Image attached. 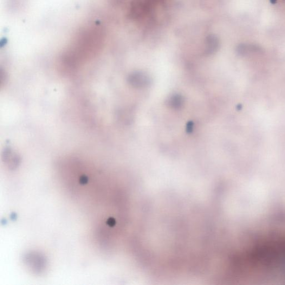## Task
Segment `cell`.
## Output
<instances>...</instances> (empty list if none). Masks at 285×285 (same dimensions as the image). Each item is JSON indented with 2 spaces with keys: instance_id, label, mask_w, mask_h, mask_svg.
Here are the masks:
<instances>
[{
  "instance_id": "1",
  "label": "cell",
  "mask_w": 285,
  "mask_h": 285,
  "mask_svg": "<svg viewBox=\"0 0 285 285\" xmlns=\"http://www.w3.org/2000/svg\"><path fill=\"white\" fill-rule=\"evenodd\" d=\"M128 82L135 88H144L150 86L151 82L150 77L141 71H135L128 77Z\"/></svg>"
},
{
  "instance_id": "2",
  "label": "cell",
  "mask_w": 285,
  "mask_h": 285,
  "mask_svg": "<svg viewBox=\"0 0 285 285\" xmlns=\"http://www.w3.org/2000/svg\"><path fill=\"white\" fill-rule=\"evenodd\" d=\"M185 98L180 94H173L167 100L168 107L173 109H179L184 106Z\"/></svg>"
},
{
  "instance_id": "3",
  "label": "cell",
  "mask_w": 285,
  "mask_h": 285,
  "mask_svg": "<svg viewBox=\"0 0 285 285\" xmlns=\"http://www.w3.org/2000/svg\"><path fill=\"white\" fill-rule=\"evenodd\" d=\"M194 125L193 122L189 121V123H188L186 128L187 132L189 133H192L194 130Z\"/></svg>"
},
{
  "instance_id": "4",
  "label": "cell",
  "mask_w": 285,
  "mask_h": 285,
  "mask_svg": "<svg viewBox=\"0 0 285 285\" xmlns=\"http://www.w3.org/2000/svg\"><path fill=\"white\" fill-rule=\"evenodd\" d=\"M276 0H271V2H272V3H273V4H274V3H276Z\"/></svg>"
}]
</instances>
